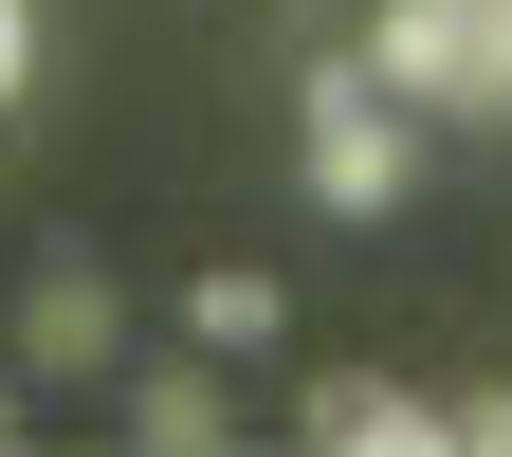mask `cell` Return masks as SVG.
Returning <instances> with one entry per match:
<instances>
[{"label": "cell", "instance_id": "obj_10", "mask_svg": "<svg viewBox=\"0 0 512 457\" xmlns=\"http://www.w3.org/2000/svg\"><path fill=\"white\" fill-rule=\"evenodd\" d=\"M0 439H19V366H0Z\"/></svg>", "mask_w": 512, "mask_h": 457}, {"label": "cell", "instance_id": "obj_8", "mask_svg": "<svg viewBox=\"0 0 512 457\" xmlns=\"http://www.w3.org/2000/svg\"><path fill=\"white\" fill-rule=\"evenodd\" d=\"M476 74H494V128H512V0H476Z\"/></svg>", "mask_w": 512, "mask_h": 457}, {"label": "cell", "instance_id": "obj_6", "mask_svg": "<svg viewBox=\"0 0 512 457\" xmlns=\"http://www.w3.org/2000/svg\"><path fill=\"white\" fill-rule=\"evenodd\" d=\"M275 330H293V293L256 275V256H220V275H183V348H220V366H238V348H275Z\"/></svg>", "mask_w": 512, "mask_h": 457}, {"label": "cell", "instance_id": "obj_5", "mask_svg": "<svg viewBox=\"0 0 512 457\" xmlns=\"http://www.w3.org/2000/svg\"><path fill=\"white\" fill-rule=\"evenodd\" d=\"M293 421L330 439V457H421V439H439V403H421V384H384V366H330Z\"/></svg>", "mask_w": 512, "mask_h": 457}, {"label": "cell", "instance_id": "obj_1", "mask_svg": "<svg viewBox=\"0 0 512 457\" xmlns=\"http://www.w3.org/2000/svg\"><path fill=\"white\" fill-rule=\"evenodd\" d=\"M293 165H311V202H330V220H403L421 128H403V92H384L366 55H311V74H293Z\"/></svg>", "mask_w": 512, "mask_h": 457}, {"label": "cell", "instance_id": "obj_4", "mask_svg": "<svg viewBox=\"0 0 512 457\" xmlns=\"http://www.w3.org/2000/svg\"><path fill=\"white\" fill-rule=\"evenodd\" d=\"M110 439H147V457H220V439H238V403H220V348L128 366V384H110Z\"/></svg>", "mask_w": 512, "mask_h": 457}, {"label": "cell", "instance_id": "obj_11", "mask_svg": "<svg viewBox=\"0 0 512 457\" xmlns=\"http://www.w3.org/2000/svg\"><path fill=\"white\" fill-rule=\"evenodd\" d=\"M311 19H330V0H311Z\"/></svg>", "mask_w": 512, "mask_h": 457}, {"label": "cell", "instance_id": "obj_7", "mask_svg": "<svg viewBox=\"0 0 512 457\" xmlns=\"http://www.w3.org/2000/svg\"><path fill=\"white\" fill-rule=\"evenodd\" d=\"M439 439H458V457H512V384H439Z\"/></svg>", "mask_w": 512, "mask_h": 457}, {"label": "cell", "instance_id": "obj_3", "mask_svg": "<svg viewBox=\"0 0 512 457\" xmlns=\"http://www.w3.org/2000/svg\"><path fill=\"white\" fill-rule=\"evenodd\" d=\"M366 74L403 92V110H458V128H494V74H476V0H384V19H366Z\"/></svg>", "mask_w": 512, "mask_h": 457}, {"label": "cell", "instance_id": "obj_2", "mask_svg": "<svg viewBox=\"0 0 512 457\" xmlns=\"http://www.w3.org/2000/svg\"><path fill=\"white\" fill-rule=\"evenodd\" d=\"M0 366H19V384H110L128 366V275L74 256V238L19 256V348H0Z\"/></svg>", "mask_w": 512, "mask_h": 457}, {"label": "cell", "instance_id": "obj_9", "mask_svg": "<svg viewBox=\"0 0 512 457\" xmlns=\"http://www.w3.org/2000/svg\"><path fill=\"white\" fill-rule=\"evenodd\" d=\"M19 74H37V19H19V0H0V110H19Z\"/></svg>", "mask_w": 512, "mask_h": 457}]
</instances>
